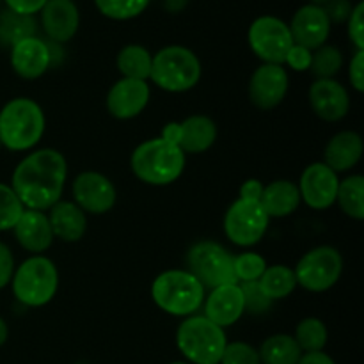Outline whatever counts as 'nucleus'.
Returning <instances> with one entry per match:
<instances>
[{"instance_id":"1","label":"nucleus","mask_w":364,"mask_h":364,"mask_svg":"<svg viewBox=\"0 0 364 364\" xmlns=\"http://www.w3.org/2000/svg\"><path fill=\"white\" fill-rule=\"evenodd\" d=\"M68 178V162L57 149H36L14 169L11 188L25 210L46 212L60 201Z\"/></svg>"},{"instance_id":"2","label":"nucleus","mask_w":364,"mask_h":364,"mask_svg":"<svg viewBox=\"0 0 364 364\" xmlns=\"http://www.w3.org/2000/svg\"><path fill=\"white\" fill-rule=\"evenodd\" d=\"M130 167L142 183L164 187L183 174L185 153L162 137L149 139L134 149Z\"/></svg>"},{"instance_id":"3","label":"nucleus","mask_w":364,"mask_h":364,"mask_svg":"<svg viewBox=\"0 0 364 364\" xmlns=\"http://www.w3.org/2000/svg\"><path fill=\"white\" fill-rule=\"evenodd\" d=\"M45 114L31 98H14L0 110V144L11 151H27L45 134Z\"/></svg>"},{"instance_id":"4","label":"nucleus","mask_w":364,"mask_h":364,"mask_svg":"<svg viewBox=\"0 0 364 364\" xmlns=\"http://www.w3.org/2000/svg\"><path fill=\"white\" fill-rule=\"evenodd\" d=\"M153 302L173 316H192L205 302V287L188 270H166L151 284Z\"/></svg>"},{"instance_id":"5","label":"nucleus","mask_w":364,"mask_h":364,"mask_svg":"<svg viewBox=\"0 0 364 364\" xmlns=\"http://www.w3.org/2000/svg\"><path fill=\"white\" fill-rule=\"evenodd\" d=\"M228 340L223 327L205 315H192L176 331V347L191 364H219Z\"/></svg>"},{"instance_id":"6","label":"nucleus","mask_w":364,"mask_h":364,"mask_svg":"<svg viewBox=\"0 0 364 364\" xmlns=\"http://www.w3.org/2000/svg\"><path fill=\"white\" fill-rule=\"evenodd\" d=\"M149 78L162 91H191L201 78V63L198 55L185 46H166L153 55Z\"/></svg>"},{"instance_id":"7","label":"nucleus","mask_w":364,"mask_h":364,"mask_svg":"<svg viewBox=\"0 0 364 364\" xmlns=\"http://www.w3.org/2000/svg\"><path fill=\"white\" fill-rule=\"evenodd\" d=\"M11 284L18 302L28 308H41L55 297L59 272L52 259L36 255L14 269Z\"/></svg>"},{"instance_id":"8","label":"nucleus","mask_w":364,"mask_h":364,"mask_svg":"<svg viewBox=\"0 0 364 364\" xmlns=\"http://www.w3.org/2000/svg\"><path fill=\"white\" fill-rule=\"evenodd\" d=\"M187 270L205 287V290L237 283L233 272V255L212 240H201L188 249Z\"/></svg>"},{"instance_id":"9","label":"nucleus","mask_w":364,"mask_h":364,"mask_svg":"<svg viewBox=\"0 0 364 364\" xmlns=\"http://www.w3.org/2000/svg\"><path fill=\"white\" fill-rule=\"evenodd\" d=\"M294 272L299 287L313 294H322L331 290L340 281L343 272V258L338 249L331 245H320L299 259Z\"/></svg>"},{"instance_id":"10","label":"nucleus","mask_w":364,"mask_h":364,"mask_svg":"<svg viewBox=\"0 0 364 364\" xmlns=\"http://www.w3.org/2000/svg\"><path fill=\"white\" fill-rule=\"evenodd\" d=\"M247 41L255 55L263 64L283 66L288 52L294 46L290 28L283 20L276 16H259L251 23Z\"/></svg>"},{"instance_id":"11","label":"nucleus","mask_w":364,"mask_h":364,"mask_svg":"<svg viewBox=\"0 0 364 364\" xmlns=\"http://www.w3.org/2000/svg\"><path fill=\"white\" fill-rule=\"evenodd\" d=\"M269 223V215L259 201L238 198L224 215V233L235 245L251 247L265 237Z\"/></svg>"},{"instance_id":"12","label":"nucleus","mask_w":364,"mask_h":364,"mask_svg":"<svg viewBox=\"0 0 364 364\" xmlns=\"http://www.w3.org/2000/svg\"><path fill=\"white\" fill-rule=\"evenodd\" d=\"M71 191H73V203L84 213L103 215L116 205V187L109 178L96 171H84L78 174Z\"/></svg>"},{"instance_id":"13","label":"nucleus","mask_w":364,"mask_h":364,"mask_svg":"<svg viewBox=\"0 0 364 364\" xmlns=\"http://www.w3.org/2000/svg\"><path fill=\"white\" fill-rule=\"evenodd\" d=\"M338 185V174L323 162H315L306 167L297 187L301 201H304L309 208L327 210L336 203Z\"/></svg>"},{"instance_id":"14","label":"nucleus","mask_w":364,"mask_h":364,"mask_svg":"<svg viewBox=\"0 0 364 364\" xmlns=\"http://www.w3.org/2000/svg\"><path fill=\"white\" fill-rule=\"evenodd\" d=\"M288 85L290 78L283 66L262 64L249 80V98L262 110L276 109L287 98Z\"/></svg>"},{"instance_id":"15","label":"nucleus","mask_w":364,"mask_h":364,"mask_svg":"<svg viewBox=\"0 0 364 364\" xmlns=\"http://www.w3.org/2000/svg\"><path fill=\"white\" fill-rule=\"evenodd\" d=\"M288 28H290L294 45L304 46L315 52L316 48L326 45L331 32V21L322 6L308 4L297 9Z\"/></svg>"},{"instance_id":"16","label":"nucleus","mask_w":364,"mask_h":364,"mask_svg":"<svg viewBox=\"0 0 364 364\" xmlns=\"http://www.w3.org/2000/svg\"><path fill=\"white\" fill-rule=\"evenodd\" d=\"M149 96L151 89L146 80L121 78L107 95V110L116 119H134L148 107Z\"/></svg>"},{"instance_id":"17","label":"nucleus","mask_w":364,"mask_h":364,"mask_svg":"<svg viewBox=\"0 0 364 364\" xmlns=\"http://www.w3.org/2000/svg\"><path fill=\"white\" fill-rule=\"evenodd\" d=\"M309 103L320 119L336 123L350 110V96L347 89L334 78H316L309 87Z\"/></svg>"},{"instance_id":"18","label":"nucleus","mask_w":364,"mask_h":364,"mask_svg":"<svg viewBox=\"0 0 364 364\" xmlns=\"http://www.w3.org/2000/svg\"><path fill=\"white\" fill-rule=\"evenodd\" d=\"M52 64V50L36 36L20 39L11 48V66L18 77L36 80L43 77Z\"/></svg>"},{"instance_id":"19","label":"nucleus","mask_w":364,"mask_h":364,"mask_svg":"<svg viewBox=\"0 0 364 364\" xmlns=\"http://www.w3.org/2000/svg\"><path fill=\"white\" fill-rule=\"evenodd\" d=\"M45 34L55 43H66L75 38L80 25V13L73 0H48L41 11Z\"/></svg>"},{"instance_id":"20","label":"nucleus","mask_w":364,"mask_h":364,"mask_svg":"<svg viewBox=\"0 0 364 364\" xmlns=\"http://www.w3.org/2000/svg\"><path fill=\"white\" fill-rule=\"evenodd\" d=\"M203 304H205L206 318L223 329L237 323L245 313L244 295L240 284L237 283L213 288Z\"/></svg>"},{"instance_id":"21","label":"nucleus","mask_w":364,"mask_h":364,"mask_svg":"<svg viewBox=\"0 0 364 364\" xmlns=\"http://www.w3.org/2000/svg\"><path fill=\"white\" fill-rule=\"evenodd\" d=\"M18 244L28 252L41 255L53 244V233L48 215L38 210H23L18 223L13 228Z\"/></svg>"},{"instance_id":"22","label":"nucleus","mask_w":364,"mask_h":364,"mask_svg":"<svg viewBox=\"0 0 364 364\" xmlns=\"http://www.w3.org/2000/svg\"><path fill=\"white\" fill-rule=\"evenodd\" d=\"M363 137L358 132L345 130L334 135L323 151V164L334 173H345L359 164L363 156Z\"/></svg>"},{"instance_id":"23","label":"nucleus","mask_w":364,"mask_h":364,"mask_svg":"<svg viewBox=\"0 0 364 364\" xmlns=\"http://www.w3.org/2000/svg\"><path fill=\"white\" fill-rule=\"evenodd\" d=\"M50 228L53 238L64 242H78L87 230V217L71 201H59L50 208Z\"/></svg>"},{"instance_id":"24","label":"nucleus","mask_w":364,"mask_h":364,"mask_svg":"<svg viewBox=\"0 0 364 364\" xmlns=\"http://www.w3.org/2000/svg\"><path fill=\"white\" fill-rule=\"evenodd\" d=\"M299 203H301L299 187L294 181L288 180H276L269 183L263 187L262 198H259V205L265 210L269 219L291 215L297 210Z\"/></svg>"},{"instance_id":"25","label":"nucleus","mask_w":364,"mask_h":364,"mask_svg":"<svg viewBox=\"0 0 364 364\" xmlns=\"http://www.w3.org/2000/svg\"><path fill=\"white\" fill-rule=\"evenodd\" d=\"M217 141V127L208 116H191L180 123L178 148L183 153H205Z\"/></svg>"},{"instance_id":"26","label":"nucleus","mask_w":364,"mask_h":364,"mask_svg":"<svg viewBox=\"0 0 364 364\" xmlns=\"http://www.w3.org/2000/svg\"><path fill=\"white\" fill-rule=\"evenodd\" d=\"M258 355L262 364H297L302 350L290 334H274L263 341Z\"/></svg>"},{"instance_id":"27","label":"nucleus","mask_w":364,"mask_h":364,"mask_svg":"<svg viewBox=\"0 0 364 364\" xmlns=\"http://www.w3.org/2000/svg\"><path fill=\"white\" fill-rule=\"evenodd\" d=\"M153 55L141 45H128L121 48L117 53V70L123 78H134V80H149L151 75Z\"/></svg>"},{"instance_id":"28","label":"nucleus","mask_w":364,"mask_h":364,"mask_svg":"<svg viewBox=\"0 0 364 364\" xmlns=\"http://www.w3.org/2000/svg\"><path fill=\"white\" fill-rule=\"evenodd\" d=\"M258 284L265 297L274 302L288 297L297 288V279H295L294 269L290 267L272 265L267 267L263 276L258 279Z\"/></svg>"},{"instance_id":"29","label":"nucleus","mask_w":364,"mask_h":364,"mask_svg":"<svg viewBox=\"0 0 364 364\" xmlns=\"http://www.w3.org/2000/svg\"><path fill=\"white\" fill-rule=\"evenodd\" d=\"M336 203L341 212L350 219H364V178L361 174H352L338 185Z\"/></svg>"},{"instance_id":"30","label":"nucleus","mask_w":364,"mask_h":364,"mask_svg":"<svg viewBox=\"0 0 364 364\" xmlns=\"http://www.w3.org/2000/svg\"><path fill=\"white\" fill-rule=\"evenodd\" d=\"M327 338H329V334H327L326 323L322 320L309 316V318L299 322L294 340L297 341L302 354H309V352H322L327 345Z\"/></svg>"},{"instance_id":"31","label":"nucleus","mask_w":364,"mask_h":364,"mask_svg":"<svg viewBox=\"0 0 364 364\" xmlns=\"http://www.w3.org/2000/svg\"><path fill=\"white\" fill-rule=\"evenodd\" d=\"M341 66H343V55L336 46L323 45L311 52L309 70L316 78H334V75L340 73Z\"/></svg>"},{"instance_id":"32","label":"nucleus","mask_w":364,"mask_h":364,"mask_svg":"<svg viewBox=\"0 0 364 364\" xmlns=\"http://www.w3.org/2000/svg\"><path fill=\"white\" fill-rule=\"evenodd\" d=\"M96 7L103 16L116 21L132 20L144 13L149 0H95Z\"/></svg>"},{"instance_id":"33","label":"nucleus","mask_w":364,"mask_h":364,"mask_svg":"<svg viewBox=\"0 0 364 364\" xmlns=\"http://www.w3.org/2000/svg\"><path fill=\"white\" fill-rule=\"evenodd\" d=\"M267 262L263 256L256 252H242V255L233 256V272L235 279L240 283H251L258 281L267 269Z\"/></svg>"},{"instance_id":"34","label":"nucleus","mask_w":364,"mask_h":364,"mask_svg":"<svg viewBox=\"0 0 364 364\" xmlns=\"http://www.w3.org/2000/svg\"><path fill=\"white\" fill-rule=\"evenodd\" d=\"M23 210L11 185L0 183V231L13 230Z\"/></svg>"},{"instance_id":"35","label":"nucleus","mask_w":364,"mask_h":364,"mask_svg":"<svg viewBox=\"0 0 364 364\" xmlns=\"http://www.w3.org/2000/svg\"><path fill=\"white\" fill-rule=\"evenodd\" d=\"M219 364H262L258 350L245 341L228 343Z\"/></svg>"},{"instance_id":"36","label":"nucleus","mask_w":364,"mask_h":364,"mask_svg":"<svg viewBox=\"0 0 364 364\" xmlns=\"http://www.w3.org/2000/svg\"><path fill=\"white\" fill-rule=\"evenodd\" d=\"M242 295H244V306L245 311L252 313V315H263L270 309L272 301L265 297V294L259 288L258 281H251V283H240Z\"/></svg>"},{"instance_id":"37","label":"nucleus","mask_w":364,"mask_h":364,"mask_svg":"<svg viewBox=\"0 0 364 364\" xmlns=\"http://www.w3.org/2000/svg\"><path fill=\"white\" fill-rule=\"evenodd\" d=\"M32 20L31 16H20V14H14L9 21L4 23V34L7 39H11V43H16L20 39L28 38V36H34V28H32Z\"/></svg>"},{"instance_id":"38","label":"nucleus","mask_w":364,"mask_h":364,"mask_svg":"<svg viewBox=\"0 0 364 364\" xmlns=\"http://www.w3.org/2000/svg\"><path fill=\"white\" fill-rule=\"evenodd\" d=\"M347 23L350 41L358 50H364V2L355 4Z\"/></svg>"},{"instance_id":"39","label":"nucleus","mask_w":364,"mask_h":364,"mask_svg":"<svg viewBox=\"0 0 364 364\" xmlns=\"http://www.w3.org/2000/svg\"><path fill=\"white\" fill-rule=\"evenodd\" d=\"M352 9L354 6L350 4V0H329L323 7L331 23H345L350 16Z\"/></svg>"},{"instance_id":"40","label":"nucleus","mask_w":364,"mask_h":364,"mask_svg":"<svg viewBox=\"0 0 364 364\" xmlns=\"http://www.w3.org/2000/svg\"><path fill=\"white\" fill-rule=\"evenodd\" d=\"M348 80L358 92H364V50H358L348 66Z\"/></svg>"},{"instance_id":"41","label":"nucleus","mask_w":364,"mask_h":364,"mask_svg":"<svg viewBox=\"0 0 364 364\" xmlns=\"http://www.w3.org/2000/svg\"><path fill=\"white\" fill-rule=\"evenodd\" d=\"M284 64H288V66L295 71L309 70V64H311V50L304 48V46L294 45L290 48V52H288Z\"/></svg>"},{"instance_id":"42","label":"nucleus","mask_w":364,"mask_h":364,"mask_svg":"<svg viewBox=\"0 0 364 364\" xmlns=\"http://www.w3.org/2000/svg\"><path fill=\"white\" fill-rule=\"evenodd\" d=\"M14 274V258L9 245L0 242V290L11 283Z\"/></svg>"},{"instance_id":"43","label":"nucleus","mask_w":364,"mask_h":364,"mask_svg":"<svg viewBox=\"0 0 364 364\" xmlns=\"http://www.w3.org/2000/svg\"><path fill=\"white\" fill-rule=\"evenodd\" d=\"M11 13L20 14V16H32V14L39 13L45 7L48 0H4Z\"/></svg>"},{"instance_id":"44","label":"nucleus","mask_w":364,"mask_h":364,"mask_svg":"<svg viewBox=\"0 0 364 364\" xmlns=\"http://www.w3.org/2000/svg\"><path fill=\"white\" fill-rule=\"evenodd\" d=\"M263 192V183L259 180H251L244 181L240 187V199H247V201H259Z\"/></svg>"},{"instance_id":"45","label":"nucleus","mask_w":364,"mask_h":364,"mask_svg":"<svg viewBox=\"0 0 364 364\" xmlns=\"http://www.w3.org/2000/svg\"><path fill=\"white\" fill-rule=\"evenodd\" d=\"M297 364H336L333 358L322 352H309V354H302Z\"/></svg>"},{"instance_id":"46","label":"nucleus","mask_w":364,"mask_h":364,"mask_svg":"<svg viewBox=\"0 0 364 364\" xmlns=\"http://www.w3.org/2000/svg\"><path fill=\"white\" fill-rule=\"evenodd\" d=\"M160 137H162L164 141L171 142V144L178 146V141H180V123H167L166 127H164Z\"/></svg>"},{"instance_id":"47","label":"nucleus","mask_w":364,"mask_h":364,"mask_svg":"<svg viewBox=\"0 0 364 364\" xmlns=\"http://www.w3.org/2000/svg\"><path fill=\"white\" fill-rule=\"evenodd\" d=\"M187 4L188 0H164V6H166L169 13H180V11L187 7Z\"/></svg>"},{"instance_id":"48","label":"nucleus","mask_w":364,"mask_h":364,"mask_svg":"<svg viewBox=\"0 0 364 364\" xmlns=\"http://www.w3.org/2000/svg\"><path fill=\"white\" fill-rule=\"evenodd\" d=\"M7 338H9V327H7L6 320L0 316V347H2L4 343L7 341Z\"/></svg>"},{"instance_id":"49","label":"nucleus","mask_w":364,"mask_h":364,"mask_svg":"<svg viewBox=\"0 0 364 364\" xmlns=\"http://www.w3.org/2000/svg\"><path fill=\"white\" fill-rule=\"evenodd\" d=\"M329 2V0H311V4H315V6H326V4Z\"/></svg>"},{"instance_id":"50","label":"nucleus","mask_w":364,"mask_h":364,"mask_svg":"<svg viewBox=\"0 0 364 364\" xmlns=\"http://www.w3.org/2000/svg\"><path fill=\"white\" fill-rule=\"evenodd\" d=\"M171 364H191V363H180V361H178V363H171Z\"/></svg>"},{"instance_id":"51","label":"nucleus","mask_w":364,"mask_h":364,"mask_svg":"<svg viewBox=\"0 0 364 364\" xmlns=\"http://www.w3.org/2000/svg\"><path fill=\"white\" fill-rule=\"evenodd\" d=\"M0 2H2V0H0Z\"/></svg>"},{"instance_id":"52","label":"nucleus","mask_w":364,"mask_h":364,"mask_svg":"<svg viewBox=\"0 0 364 364\" xmlns=\"http://www.w3.org/2000/svg\"><path fill=\"white\" fill-rule=\"evenodd\" d=\"M0 146H2V144H0Z\"/></svg>"}]
</instances>
